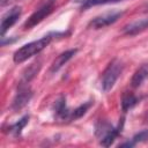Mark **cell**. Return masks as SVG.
Masks as SVG:
<instances>
[{"mask_svg":"<svg viewBox=\"0 0 148 148\" xmlns=\"http://www.w3.org/2000/svg\"><path fill=\"white\" fill-rule=\"evenodd\" d=\"M51 39H52V37L50 35H47V36L42 37L38 40H35V42H31V43L23 45L22 47H20L18 50L15 51V53L13 56L14 61L16 64H21V62L25 61L27 59H29L30 57L39 53L42 50H44L50 44Z\"/></svg>","mask_w":148,"mask_h":148,"instance_id":"6da1fadb","label":"cell"},{"mask_svg":"<svg viewBox=\"0 0 148 148\" xmlns=\"http://www.w3.org/2000/svg\"><path fill=\"white\" fill-rule=\"evenodd\" d=\"M123 69V65L119 60H113L109 64L106 69L104 71L102 75V89L104 91L111 90V88L114 86L117 79L119 77Z\"/></svg>","mask_w":148,"mask_h":148,"instance_id":"7a4b0ae2","label":"cell"},{"mask_svg":"<svg viewBox=\"0 0 148 148\" xmlns=\"http://www.w3.org/2000/svg\"><path fill=\"white\" fill-rule=\"evenodd\" d=\"M53 9V3L52 2H47L46 5H44L43 7H40L39 9H37L29 18L28 21L25 22L24 24V28L25 29H29V28H32L35 27L36 24H38L39 22H42Z\"/></svg>","mask_w":148,"mask_h":148,"instance_id":"3957f363","label":"cell"},{"mask_svg":"<svg viewBox=\"0 0 148 148\" xmlns=\"http://www.w3.org/2000/svg\"><path fill=\"white\" fill-rule=\"evenodd\" d=\"M121 15H123L121 12L106 13V14H103V15H101V16L95 17V18L89 23V25L92 27V28H95V29L104 28V27H106V25H110V24L114 23Z\"/></svg>","mask_w":148,"mask_h":148,"instance_id":"277c9868","label":"cell"},{"mask_svg":"<svg viewBox=\"0 0 148 148\" xmlns=\"http://www.w3.org/2000/svg\"><path fill=\"white\" fill-rule=\"evenodd\" d=\"M21 16V8L20 7H13L9 9L1 20V35L3 36L7 30H9L17 21V18Z\"/></svg>","mask_w":148,"mask_h":148,"instance_id":"5b68a950","label":"cell"},{"mask_svg":"<svg viewBox=\"0 0 148 148\" xmlns=\"http://www.w3.org/2000/svg\"><path fill=\"white\" fill-rule=\"evenodd\" d=\"M31 96H32V92H31V90L29 89V87H27V86H21L20 89H18V91H17V94H16V96H15V98H14V101H13L12 108H13L14 110H20V109H22V108L30 101Z\"/></svg>","mask_w":148,"mask_h":148,"instance_id":"8992f818","label":"cell"},{"mask_svg":"<svg viewBox=\"0 0 148 148\" xmlns=\"http://www.w3.org/2000/svg\"><path fill=\"white\" fill-rule=\"evenodd\" d=\"M76 51H77L76 49H72V50H67V51L60 53V54L53 60V62H52V65H51V68H50V72H51V73H54V72L59 71V69L76 53Z\"/></svg>","mask_w":148,"mask_h":148,"instance_id":"52a82bcc","label":"cell"},{"mask_svg":"<svg viewBox=\"0 0 148 148\" xmlns=\"http://www.w3.org/2000/svg\"><path fill=\"white\" fill-rule=\"evenodd\" d=\"M148 28V17L146 18H141L139 21H135L128 25H126L124 28V32L126 35H130V36H133V35H136L143 30H146Z\"/></svg>","mask_w":148,"mask_h":148,"instance_id":"ba28073f","label":"cell"},{"mask_svg":"<svg viewBox=\"0 0 148 148\" xmlns=\"http://www.w3.org/2000/svg\"><path fill=\"white\" fill-rule=\"evenodd\" d=\"M148 77V64H143L141 65L133 74L132 80H131V84L134 88H138L142 84V82Z\"/></svg>","mask_w":148,"mask_h":148,"instance_id":"9c48e42d","label":"cell"},{"mask_svg":"<svg viewBox=\"0 0 148 148\" xmlns=\"http://www.w3.org/2000/svg\"><path fill=\"white\" fill-rule=\"evenodd\" d=\"M120 131H121V126L119 125L118 127H110L109 128V131L101 138V145L102 146H105V147H109L113 141H114V139L118 136V134L120 133Z\"/></svg>","mask_w":148,"mask_h":148,"instance_id":"30bf717a","label":"cell"},{"mask_svg":"<svg viewBox=\"0 0 148 148\" xmlns=\"http://www.w3.org/2000/svg\"><path fill=\"white\" fill-rule=\"evenodd\" d=\"M138 102V98L132 94V92H126L123 98H121V108H123V111H128L130 109H132Z\"/></svg>","mask_w":148,"mask_h":148,"instance_id":"8fae6325","label":"cell"},{"mask_svg":"<svg viewBox=\"0 0 148 148\" xmlns=\"http://www.w3.org/2000/svg\"><path fill=\"white\" fill-rule=\"evenodd\" d=\"M56 113H57L58 117H60V118H62V119L71 117V114H69V112H68V110H67V108H66L65 98L61 97L60 99H58V101L56 102Z\"/></svg>","mask_w":148,"mask_h":148,"instance_id":"7c38bea8","label":"cell"},{"mask_svg":"<svg viewBox=\"0 0 148 148\" xmlns=\"http://www.w3.org/2000/svg\"><path fill=\"white\" fill-rule=\"evenodd\" d=\"M28 120H29V117H28V116L23 117V118H22V119H20L17 123H15L14 125H12V126H10L9 132H10V133H13L14 135H18V134L21 133L22 128H23V127L27 125Z\"/></svg>","mask_w":148,"mask_h":148,"instance_id":"4fadbf2b","label":"cell"},{"mask_svg":"<svg viewBox=\"0 0 148 148\" xmlns=\"http://www.w3.org/2000/svg\"><path fill=\"white\" fill-rule=\"evenodd\" d=\"M90 102H88V103H84V104H82V105H80L77 109H75L72 113H71V119H77V118H80V117H82L86 112H87V110L89 109V106H90Z\"/></svg>","mask_w":148,"mask_h":148,"instance_id":"5bb4252c","label":"cell"},{"mask_svg":"<svg viewBox=\"0 0 148 148\" xmlns=\"http://www.w3.org/2000/svg\"><path fill=\"white\" fill-rule=\"evenodd\" d=\"M148 140V130H143L139 133H136L133 138H132V141L134 143H138V142H143V141H147Z\"/></svg>","mask_w":148,"mask_h":148,"instance_id":"9a60e30c","label":"cell"},{"mask_svg":"<svg viewBox=\"0 0 148 148\" xmlns=\"http://www.w3.org/2000/svg\"><path fill=\"white\" fill-rule=\"evenodd\" d=\"M123 0H89L87 3L83 5V7H90L95 5H105V3H113V2H119Z\"/></svg>","mask_w":148,"mask_h":148,"instance_id":"2e32d148","label":"cell"},{"mask_svg":"<svg viewBox=\"0 0 148 148\" xmlns=\"http://www.w3.org/2000/svg\"><path fill=\"white\" fill-rule=\"evenodd\" d=\"M76 1H77V2H82V3L84 5V3H87L89 0H76Z\"/></svg>","mask_w":148,"mask_h":148,"instance_id":"e0dca14e","label":"cell"}]
</instances>
